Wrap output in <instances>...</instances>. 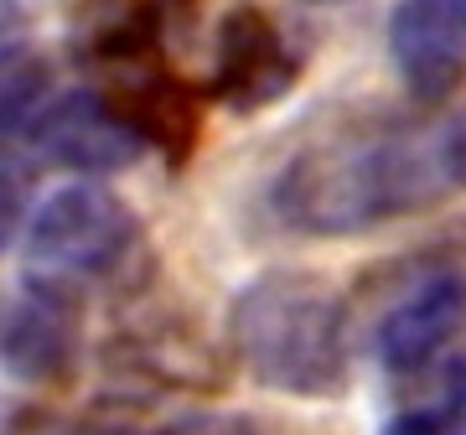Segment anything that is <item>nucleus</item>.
<instances>
[{"mask_svg":"<svg viewBox=\"0 0 466 435\" xmlns=\"http://www.w3.org/2000/svg\"><path fill=\"white\" fill-rule=\"evenodd\" d=\"M441 156L400 130H332L300 146L269 187V207L285 228L311 238L368 234L441 197Z\"/></svg>","mask_w":466,"mask_h":435,"instance_id":"nucleus-1","label":"nucleus"},{"mask_svg":"<svg viewBox=\"0 0 466 435\" xmlns=\"http://www.w3.org/2000/svg\"><path fill=\"white\" fill-rule=\"evenodd\" d=\"M233 358L275 394L327 400L348 384V306L311 269H269L228 306Z\"/></svg>","mask_w":466,"mask_h":435,"instance_id":"nucleus-2","label":"nucleus"},{"mask_svg":"<svg viewBox=\"0 0 466 435\" xmlns=\"http://www.w3.org/2000/svg\"><path fill=\"white\" fill-rule=\"evenodd\" d=\"M140 254V218L109 187H57L26 223V285L78 301L94 285L119 280Z\"/></svg>","mask_w":466,"mask_h":435,"instance_id":"nucleus-3","label":"nucleus"},{"mask_svg":"<svg viewBox=\"0 0 466 435\" xmlns=\"http://www.w3.org/2000/svg\"><path fill=\"white\" fill-rule=\"evenodd\" d=\"M466 332V244H441L404 259L400 285L389 290L373 348L394 373H420Z\"/></svg>","mask_w":466,"mask_h":435,"instance_id":"nucleus-4","label":"nucleus"},{"mask_svg":"<svg viewBox=\"0 0 466 435\" xmlns=\"http://www.w3.org/2000/svg\"><path fill=\"white\" fill-rule=\"evenodd\" d=\"M300 78V52L280 21L259 5H233L213 32V99L233 115H259L280 104Z\"/></svg>","mask_w":466,"mask_h":435,"instance_id":"nucleus-5","label":"nucleus"},{"mask_svg":"<svg viewBox=\"0 0 466 435\" xmlns=\"http://www.w3.org/2000/svg\"><path fill=\"white\" fill-rule=\"evenodd\" d=\"M26 140H32V151L42 161L78 171V177H109V171H125L146 156L140 135L130 130V119L119 115L99 88H78V94L47 99V109L36 115Z\"/></svg>","mask_w":466,"mask_h":435,"instance_id":"nucleus-6","label":"nucleus"},{"mask_svg":"<svg viewBox=\"0 0 466 435\" xmlns=\"http://www.w3.org/2000/svg\"><path fill=\"white\" fill-rule=\"evenodd\" d=\"M389 52L415 104H446L466 88V0H400Z\"/></svg>","mask_w":466,"mask_h":435,"instance_id":"nucleus-7","label":"nucleus"},{"mask_svg":"<svg viewBox=\"0 0 466 435\" xmlns=\"http://www.w3.org/2000/svg\"><path fill=\"white\" fill-rule=\"evenodd\" d=\"M99 94L130 119V130L140 135L146 151H161L167 161H177V167L198 151L202 99H198V88L182 84L161 57L146 63V67H130V73H119V78H109V88H99Z\"/></svg>","mask_w":466,"mask_h":435,"instance_id":"nucleus-8","label":"nucleus"},{"mask_svg":"<svg viewBox=\"0 0 466 435\" xmlns=\"http://www.w3.org/2000/svg\"><path fill=\"white\" fill-rule=\"evenodd\" d=\"M167 0H78L67 21V47L84 67L119 78L161 57Z\"/></svg>","mask_w":466,"mask_h":435,"instance_id":"nucleus-9","label":"nucleus"},{"mask_svg":"<svg viewBox=\"0 0 466 435\" xmlns=\"http://www.w3.org/2000/svg\"><path fill=\"white\" fill-rule=\"evenodd\" d=\"M0 358L16 379L32 384H57L78 363V327H73V301L32 290L5 306L0 317Z\"/></svg>","mask_w":466,"mask_h":435,"instance_id":"nucleus-10","label":"nucleus"},{"mask_svg":"<svg viewBox=\"0 0 466 435\" xmlns=\"http://www.w3.org/2000/svg\"><path fill=\"white\" fill-rule=\"evenodd\" d=\"M115 369L135 373L156 389H218L223 373L213 369V352L192 342L187 332H177L171 321L140 327V332L115 342Z\"/></svg>","mask_w":466,"mask_h":435,"instance_id":"nucleus-11","label":"nucleus"},{"mask_svg":"<svg viewBox=\"0 0 466 435\" xmlns=\"http://www.w3.org/2000/svg\"><path fill=\"white\" fill-rule=\"evenodd\" d=\"M52 67L26 42H0V151L32 135L36 115L47 109Z\"/></svg>","mask_w":466,"mask_h":435,"instance_id":"nucleus-12","label":"nucleus"},{"mask_svg":"<svg viewBox=\"0 0 466 435\" xmlns=\"http://www.w3.org/2000/svg\"><path fill=\"white\" fill-rule=\"evenodd\" d=\"M461 425H466V352L451 358L441 394L431 404H415L389 435H456Z\"/></svg>","mask_w":466,"mask_h":435,"instance_id":"nucleus-13","label":"nucleus"},{"mask_svg":"<svg viewBox=\"0 0 466 435\" xmlns=\"http://www.w3.org/2000/svg\"><path fill=\"white\" fill-rule=\"evenodd\" d=\"M435 156H441V177H446L451 187H466V109L446 125L441 146H435Z\"/></svg>","mask_w":466,"mask_h":435,"instance_id":"nucleus-14","label":"nucleus"},{"mask_svg":"<svg viewBox=\"0 0 466 435\" xmlns=\"http://www.w3.org/2000/svg\"><path fill=\"white\" fill-rule=\"evenodd\" d=\"M16 223H21V182H16V171L0 167V249L11 244Z\"/></svg>","mask_w":466,"mask_h":435,"instance_id":"nucleus-15","label":"nucleus"},{"mask_svg":"<svg viewBox=\"0 0 466 435\" xmlns=\"http://www.w3.org/2000/svg\"><path fill=\"white\" fill-rule=\"evenodd\" d=\"M0 435H63V430H52L47 420L36 415H0Z\"/></svg>","mask_w":466,"mask_h":435,"instance_id":"nucleus-16","label":"nucleus"},{"mask_svg":"<svg viewBox=\"0 0 466 435\" xmlns=\"http://www.w3.org/2000/svg\"><path fill=\"white\" fill-rule=\"evenodd\" d=\"M327 5H332V0H327Z\"/></svg>","mask_w":466,"mask_h":435,"instance_id":"nucleus-17","label":"nucleus"}]
</instances>
